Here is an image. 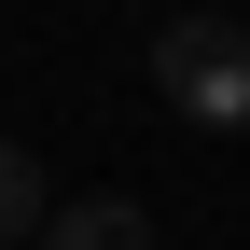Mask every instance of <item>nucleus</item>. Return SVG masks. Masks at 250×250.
Here are the masks:
<instances>
[{"label":"nucleus","instance_id":"f257e3e1","mask_svg":"<svg viewBox=\"0 0 250 250\" xmlns=\"http://www.w3.org/2000/svg\"><path fill=\"white\" fill-rule=\"evenodd\" d=\"M139 70H153V98L181 125H250V28L236 14H167Z\"/></svg>","mask_w":250,"mask_h":250},{"label":"nucleus","instance_id":"f03ea898","mask_svg":"<svg viewBox=\"0 0 250 250\" xmlns=\"http://www.w3.org/2000/svg\"><path fill=\"white\" fill-rule=\"evenodd\" d=\"M42 250H153V208L139 195H56Z\"/></svg>","mask_w":250,"mask_h":250},{"label":"nucleus","instance_id":"7ed1b4c3","mask_svg":"<svg viewBox=\"0 0 250 250\" xmlns=\"http://www.w3.org/2000/svg\"><path fill=\"white\" fill-rule=\"evenodd\" d=\"M56 223V195H42V153H28V139H0V250H14V236H42Z\"/></svg>","mask_w":250,"mask_h":250}]
</instances>
